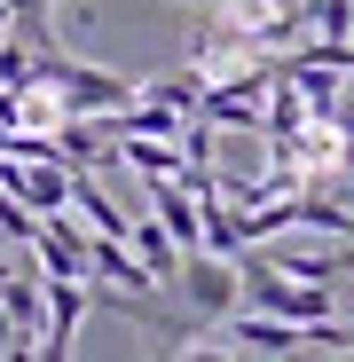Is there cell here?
<instances>
[{
  "instance_id": "obj_1",
  "label": "cell",
  "mask_w": 354,
  "mask_h": 362,
  "mask_svg": "<svg viewBox=\"0 0 354 362\" xmlns=\"http://www.w3.org/2000/svg\"><path fill=\"white\" fill-rule=\"evenodd\" d=\"M220 331H228L236 354H315V346H346V331H331V315L323 323H291V315H268V308H252V315L228 308Z\"/></svg>"
},
{
  "instance_id": "obj_2",
  "label": "cell",
  "mask_w": 354,
  "mask_h": 362,
  "mask_svg": "<svg viewBox=\"0 0 354 362\" xmlns=\"http://www.w3.org/2000/svg\"><path fill=\"white\" fill-rule=\"evenodd\" d=\"M173 284L189 291L197 323H220L236 299H244V276H236V260H228V252H213V245H189V252H182V268H173Z\"/></svg>"
},
{
  "instance_id": "obj_3",
  "label": "cell",
  "mask_w": 354,
  "mask_h": 362,
  "mask_svg": "<svg viewBox=\"0 0 354 362\" xmlns=\"http://www.w3.org/2000/svg\"><path fill=\"white\" fill-rule=\"evenodd\" d=\"M79 315H87V284H47V299H40V331H32V354L64 362L71 339H79Z\"/></svg>"
},
{
  "instance_id": "obj_4",
  "label": "cell",
  "mask_w": 354,
  "mask_h": 362,
  "mask_svg": "<svg viewBox=\"0 0 354 362\" xmlns=\"http://www.w3.org/2000/svg\"><path fill=\"white\" fill-rule=\"evenodd\" d=\"M24 245L40 252V276L47 284H87V252H79V228L64 213H40V228L24 236Z\"/></svg>"
},
{
  "instance_id": "obj_5",
  "label": "cell",
  "mask_w": 354,
  "mask_h": 362,
  "mask_svg": "<svg viewBox=\"0 0 354 362\" xmlns=\"http://www.w3.org/2000/svg\"><path fill=\"white\" fill-rule=\"evenodd\" d=\"M126 245H134V260L150 268V284H173V268H182V245L165 236V221H126Z\"/></svg>"
},
{
  "instance_id": "obj_6",
  "label": "cell",
  "mask_w": 354,
  "mask_h": 362,
  "mask_svg": "<svg viewBox=\"0 0 354 362\" xmlns=\"http://www.w3.org/2000/svg\"><path fill=\"white\" fill-rule=\"evenodd\" d=\"M110 150L126 158L142 181H165V173H182V142H165V134H118Z\"/></svg>"
},
{
  "instance_id": "obj_7",
  "label": "cell",
  "mask_w": 354,
  "mask_h": 362,
  "mask_svg": "<svg viewBox=\"0 0 354 362\" xmlns=\"http://www.w3.org/2000/svg\"><path fill=\"white\" fill-rule=\"evenodd\" d=\"M40 299H47V276H16V284H0V308L16 315L24 346H32V331H40Z\"/></svg>"
},
{
  "instance_id": "obj_8",
  "label": "cell",
  "mask_w": 354,
  "mask_h": 362,
  "mask_svg": "<svg viewBox=\"0 0 354 362\" xmlns=\"http://www.w3.org/2000/svg\"><path fill=\"white\" fill-rule=\"evenodd\" d=\"M32 228H40V213H32V205H16L8 189H0V236H16V245H24Z\"/></svg>"
},
{
  "instance_id": "obj_9",
  "label": "cell",
  "mask_w": 354,
  "mask_h": 362,
  "mask_svg": "<svg viewBox=\"0 0 354 362\" xmlns=\"http://www.w3.org/2000/svg\"><path fill=\"white\" fill-rule=\"evenodd\" d=\"M0 354H32V346H24V331H16V315H8V308H0Z\"/></svg>"
}]
</instances>
